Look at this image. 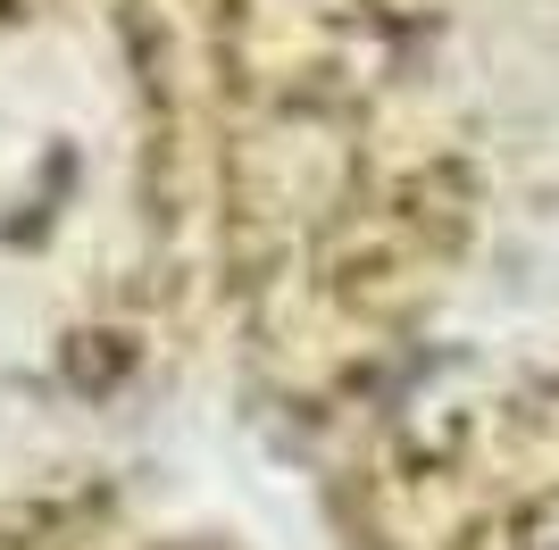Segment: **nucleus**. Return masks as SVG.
Segmentation results:
<instances>
[{
  "mask_svg": "<svg viewBox=\"0 0 559 550\" xmlns=\"http://www.w3.org/2000/svg\"><path fill=\"white\" fill-rule=\"evenodd\" d=\"M384 550H559V367L485 392L384 467Z\"/></svg>",
  "mask_w": 559,
  "mask_h": 550,
  "instance_id": "nucleus-1",
  "label": "nucleus"
}]
</instances>
